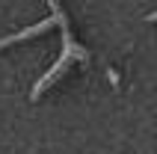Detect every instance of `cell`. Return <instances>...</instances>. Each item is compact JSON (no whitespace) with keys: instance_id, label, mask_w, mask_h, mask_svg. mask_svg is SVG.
I'll return each instance as SVG.
<instances>
[{"instance_id":"obj_3","label":"cell","mask_w":157,"mask_h":154,"mask_svg":"<svg viewBox=\"0 0 157 154\" xmlns=\"http://www.w3.org/2000/svg\"><path fill=\"white\" fill-rule=\"evenodd\" d=\"M51 27H56V21H53V18H44V21H39L36 27H27V30H21V33H15V36H6V39H0V51H3V48H9V44H18V42H24V39L42 36V33H48Z\"/></svg>"},{"instance_id":"obj_1","label":"cell","mask_w":157,"mask_h":154,"mask_svg":"<svg viewBox=\"0 0 157 154\" xmlns=\"http://www.w3.org/2000/svg\"><path fill=\"white\" fill-rule=\"evenodd\" d=\"M48 6H51V18L56 21V27L62 30V42H65V51L62 53H68L71 60H80V62H86L89 60V53L80 48L74 39H71V27H68V18H65V12H62V6L56 3V0H48Z\"/></svg>"},{"instance_id":"obj_2","label":"cell","mask_w":157,"mask_h":154,"mask_svg":"<svg viewBox=\"0 0 157 154\" xmlns=\"http://www.w3.org/2000/svg\"><path fill=\"white\" fill-rule=\"evenodd\" d=\"M71 62H74V60H71L68 53H62L59 60H56V65H53V68H51V71H48V74L42 77V80H39V83L33 86V92H30V101H39V98H42V92H44V89H48V86H53V83H56V80H59V77H62V71L68 68Z\"/></svg>"},{"instance_id":"obj_4","label":"cell","mask_w":157,"mask_h":154,"mask_svg":"<svg viewBox=\"0 0 157 154\" xmlns=\"http://www.w3.org/2000/svg\"><path fill=\"white\" fill-rule=\"evenodd\" d=\"M148 21H154V24H157V12H151V15H148Z\"/></svg>"}]
</instances>
